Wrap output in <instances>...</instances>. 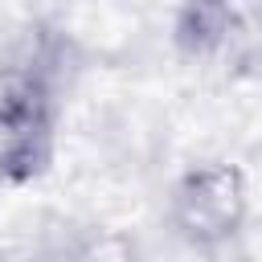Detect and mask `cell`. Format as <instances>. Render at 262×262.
<instances>
[{
	"label": "cell",
	"instance_id": "obj_1",
	"mask_svg": "<svg viewBox=\"0 0 262 262\" xmlns=\"http://www.w3.org/2000/svg\"><path fill=\"white\" fill-rule=\"evenodd\" d=\"M61 66L45 41L0 57V184H33L57 160Z\"/></svg>",
	"mask_w": 262,
	"mask_h": 262
},
{
	"label": "cell",
	"instance_id": "obj_2",
	"mask_svg": "<svg viewBox=\"0 0 262 262\" xmlns=\"http://www.w3.org/2000/svg\"><path fill=\"white\" fill-rule=\"evenodd\" d=\"M250 176L233 160L188 164L168 188V225L192 250H225L250 225Z\"/></svg>",
	"mask_w": 262,
	"mask_h": 262
}]
</instances>
